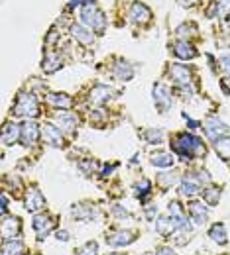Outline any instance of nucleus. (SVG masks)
I'll list each match as a JSON object with an SVG mask.
<instances>
[{"label": "nucleus", "instance_id": "obj_1", "mask_svg": "<svg viewBox=\"0 0 230 255\" xmlns=\"http://www.w3.org/2000/svg\"><path fill=\"white\" fill-rule=\"evenodd\" d=\"M171 147H173V151H175L183 161H189V159H193V157L205 155V145H203V141H201L199 137H195V135H191V133H179V135L171 141Z\"/></svg>", "mask_w": 230, "mask_h": 255}, {"label": "nucleus", "instance_id": "obj_2", "mask_svg": "<svg viewBox=\"0 0 230 255\" xmlns=\"http://www.w3.org/2000/svg\"><path fill=\"white\" fill-rule=\"evenodd\" d=\"M12 114L18 116V118H35L39 116V104H37V98L32 93H22L18 95V100L12 108Z\"/></svg>", "mask_w": 230, "mask_h": 255}, {"label": "nucleus", "instance_id": "obj_3", "mask_svg": "<svg viewBox=\"0 0 230 255\" xmlns=\"http://www.w3.org/2000/svg\"><path fill=\"white\" fill-rule=\"evenodd\" d=\"M79 18H81L83 26H87V28L93 30V32H102L104 26H106V18H104V14L100 12L93 2H91V4H85V6L81 8Z\"/></svg>", "mask_w": 230, "mask_h": 255}, {"label": "nucleus", "instance_id": "obj_4", "mask_svg": "<svg viewBox=\"0 0 230 255\" xmlns=\"http://www.w3.org/2000/svg\"><path fill=\"white\" fill-rule=\"evenodd\" d=\"M205 133H207V137H209L211 141H217V139H221V137H229L230 128L227 126L223 120H219V116H211V118H207V122H205Z\"/></svg>", "mask_w": 230, "mask_h": 255}, {"label": "nucleus", "instance_id": "obj_5", "mask_svg": "<svg viewBox=\"0 0 230 255\" xmlns=\"http://www.w3.org/2000/svg\"><path fill=\"white\" fill-rule=\"evenodd\" d=\"M171 102H173L171 91L165 85H162V83H156L154 85V104L160 110V114H165L171 108Z\"/></svg>", "mask_w": 230, "mask_h": 255}, {"label": "nucleus", "instance_id": "obj_6", "mask_svg": "<svg viewBox=\"0 0 230 255\" xmlns=\"http://www.w3.org/2000/svg\"><path fill=\"white\" fill-rule=\"evenodd\" d=\"M169 79L175 83V87H189L193 77H191V69L185 65L173 63L169 67Z\"/></svg>", "mask_w": 230, "mask_h": 255}, {"label": "nucleus", "instance_id": "obj_7", "mask_svg": "<svg viewBox=\"0 0 230 255\" xmlns=\"http://www.w3.org/2000/svg\"><path fill=\"white\" fill-rule=\"evenodd\" d=\"M24 204H26V210L28 212H33V214H37L39 210H43L45 208V196L41 194V191L39 189H35V187H32V189H28L26 191V198H24Z\"/></svg>", "mask_w": 230, "mask_h": 255}, {"label": "nucleus", "instance_id": "obj_8", "mask_svg": "<svg viewBox=\"0 0 230 255\" xmlns=\"http://www.w3.org/2000/svg\"><path fill=\"white\" fill-rule=\"evenodd\" d=\"M201 185H203V181H201L199 173H185V177L181 179V194L187 198H193L195 194L201 192Z\"/></svg>", "mask_w": 230, "mask_h": 255}, {"label": "nucleus", "instance_id": "obj_9", "mask_svg": "<svg viewBox=\"0 0 230 255\" xmlns=\"http://www.w3.org/2000/svg\"><path fill=\"white\" fill-rule=\"evenodd\" d=\"M22 220L18 216H2V240H16L20 238Z\"/></svg>", "mask_w": 230, "mask_h": 255}, {"label": "nucleus", "instance_id": "obj_10", "mask_svg": "<svg viewBox=\"0 0 230 255\" xmlns=\"http://www.w3.org/2000/svg\"><path fill=\"white\" fill-rule=\"evenodd\" d=\"M136 240V234L130 230H116V232H108L106 234V244L112 248H122L128 246Z\"/></svg>", "mask_w": 230, "mask_h": 255}, {"label": "nucleus", "instance_id": "obj_11", "mask_svg": "<svg viewBox=\"0 0 230 255\" xmlns=\"http://www.w3.org/2000/svg\"><path fill=\"white\" fill-rule=\"evenodd\" d=\"M41 137L51 147H63V133H61L59 128L53 126V124H43L41 126Z\"/></svg>", "mask_w": 230, "mask_h": 255}, {"label": "nucleus", "instance_id": "obj_12", "mask_svg": "<svg viewBox=\"0 0 230 255\" xmlns=\"http://www.w3.org/2000/svg\"><path fill=\"white\" fill-rule=\"evenodd\" d=\"M32 226H33V230H35V234H37V240H43V238L53 230L55 220H53L51 216H47V214H35Z\"/></svg>", "mask_w": 230, "mask_h": 255}, {"label": "nucleus", "instance_id": "obj_13", "mask_svg": "<svg viewBox=\"0 0 230 255\" xmlns=\"http://www.w3.org/2000/svg\"><path fill=\"white\" fill-rule=\"evenodd\" d=\"M39 135H41V128L37 126L33 120H26L24 124H22V141H24V145H33L37 139H39Z\"/></svg>", "mask_w": 230, "mask_h": 255}, {"label": "nucleus", "instance_id": "obj_14", "mask_svg": "<svg viewBox=\"0 0 230 255\" xmlns=\"http://www.w3.org/2000/svg\"><path fill=\"white\" fill-rule=\"evenodd\" d=\"M18 139H22V126L14 122H6L2 128V143L4 145H14Z\"/></svg>", "mask_w": 230, "mask_h": 255}, {"label": "nucleus", "instance_id": "obj_15", "mask_svg": "<svg viewBox=\"0 0 230 255\" xmlns=\"http://www.w3.org/2000/svg\"><path fill=\"white\" fill-rule=\"evenodd\" d=\"M187 212H189V218L195 224H207V220H209V210L199 200H193L187 204Z\"/></svg>", "mask_w": 230, "mask_h": 255}, {"label": "nucleus", "instance_id": "obj_16", "mask_svg": "<svg viewBox=\"0 0 230 255\" xmlns=\"http://www.w3.org/2000/svg\"><path fill=\"white\" fill-rule=\"evenodd\" d=\"M130 20L134 24H148L150 20H152V12H150V8L148 6H144V4H140V2H134L130 8Z\"/></svg>", "mask_w": 230, "mask_h": 255}, {"label": "nucleus", "instance_id": "obj_17", "mask_svg": "<svg viewBox=\"0 0 230 255\" xmlns=\"http://www.w3.org/2000/svg\"><path fill=\"white\" fill-rule=\"evenodd\" d=\"M53 120H55L57 128H61V129H65V131H73V129L77 128V124H79V118H77L73 112H67V110L57 112V114L53 116Z\"/></svg>", "mask_w": 230, "mask_h": 255}, {"label": "nucleus", "instance_id": "obj_18", "mask_svg": "<svg viewBox=\"0 0 230 255\" xmlns=\"http://www.w3.org/2000/svg\"><path fill=\"white\" fill-rule=\"evenodd\" d=\"M114 96V91L110 89V87H106V85H95L93 89H91V93H89V102H93V104H102V102H106L108 98H112Z\"/></svg>", "mask_w": 230, "mask_h": 255}, {"label": "nucleus", "instance_id": "obj_19", "mask_svg": "<svg viewBox=\"0 0 230 255\" xmlns=\"http://www.w3.org/2000/svg\"><path fill=\"white\" fill-rule=\"evenodd\" d=\"M173 53H175V57H179V59H195V57H197L195 47H193L187 39L175 41V43H173Z\"/></svg>", "mask_w": 230, "mask_h": 255}, {"label": "nucleus", "instance_id": "obj_20", "mask_svg": "<svg viewBox=\"0 0 230 255\" xmlns=\"http://www.w3.org/2000/svg\"><path fill=\"white\" fill-rule=\"evenodd\" d=\"M71 33H73V37H75L79 43H83V45H91V43L95 41L93 30H89V28L83 26V24H73V26H71Z\"/></svg>", "mask_w": 230, "mask_h": 255}, {"label": "nucleus", "instance_id": "obj_21", "mask_svg": "<svg viewBox=\"0 0 230 255\" xmlns=\"http://www.w3.org/2000/svg\"><path fill=\"white\" fill-rule=\"evenodd\" d=\"M175 230H177V224H175V220H173L171 216H160V218L156 220V232H158L160 236H164V238L171 236Z\"/></svg>", "mask_w": 230, "mask_h": 255}, {"label": "nucleus", "instance_id": "obj_22", "mask_svg": "<svg viewBox=\"0 0 230 255\" xmlns=\"http://www.w3.org/2000/svg\"><path fill=\"white\" fill-rule=\"evenodd\" d=\"M229 0H213L205 14H207V18H223L229 12Z\"/></svg>", "mask_w": 230, "mask_h": 255}, {"label": "nucleus", "instance_id": "obj_23", "mask_svg": "<svg viewBox=\"0 0 230 255\" xmlns=\"http://www.w3.org/2000/svg\"><path fill=\"white\" fill-rule=\"evenodd\" d=\"M95 214H97L95 206H85V204H75L73 206V216L81 222H91L95 218Z\"/></svg>", "mask_w": 230, "mask_h": 255}, {"label": "nucleus", "instance_id": "obj_24", "mask_svg": "<svg viewBox=\"0 0 230 255\" xmlns=\"http://www.w3.org/2000/svg\"><path fill=\"white\" fill-rule=\"evenodd\" d=\"M209 238L213 240V242H217L219 246H225L227 242H229V236H227V228H225V224H213L211 226V230H209Z\"/></svg>", "mask_w": 230, "mask_h": 255}, {"label": "nucleus", "instance_id": "obj_25", "mask_svg": "<svg viewBox=\"0 0 230 255\" xmlns=\"http://www.w3.org/2000/svg\"><path fill=\"white\" fill-rule=\"evenodd\" d=\"M61 65H63V59H61L59 53H47V55L43 57V61H41V69H43L45 73H55Z\"/></svg>", "mask_w": 230, "mask_h": 255}, {"label": "nucleus", "instance_id": "obj_26", "mask_svg": "<svg viewBox=\"0 0 230 255\" xmlns=\"http://www.w3.org/2000/svg\"><path fill=\"white\" fill-rule=\"evenodd\" d=\"M22 252H24V242L20 238L2 242V255H20Z\"/></svg>", "mask_w": 230, "mask_h": 255}, {"label": "nucleus", "instance_id": "obj_27", "mask_svg": "<svg viewBox=\"0 0 230 255\" xmlns=\"http://www.w3.org/2000/svg\"><path fill=\"white\" fill-rule=\"evenodd\" d=\"M47 102L55 108H71L73 98L65 93H51V95H47Z\"/></svg>", "mask_w": 230, "mask_h": 255}, {"label": "nucleus", "instance_id": "obj_28", "mask_svg": "<svg viewBox=\"0 0 230 255\" xmlns=\"http://www.w3.org/2000/svg\"><path fill=\"white\" fill-rule=\"evenodd\" d=\"M213 147L221 159L230 161V137H221V139L213 141Z\"/></svg>", "mask_w": 230, "mask_h": 255}, {"label": "nucleus", "instance_id": "obj_29", "mask_svg": "<svg viewBox=\"0 0 230 255\" xmlns=\"http://www.w3.org/2000/svg\"><path fill=\"white\" fill-rule=\"evenodd\" d=\"M114 75H116L118 81H130L134 77V67L126 61H118L114 65Z\"/></svg>", "mask_w": 230, "mask_h": 255}, {"label": "nucleus", "instance_id": "obj_30", "mask_svg": "<svg viewBox=\"0 0 230 255\" xmlns=\"http://www.w3.org/2000/svg\"><path fill=\"white\" fill-rule=\"evenodd\" d=\"M201 196H203V202H205V204L215 206V204H219V200H221V189H219V187H207L205 191L201 192Z\"/></svg>", "mask_w": 230, "mask_h": 255}, {"label": "nucleus", "instance_id": "obj_31", "mask_svg": "<svg viewBox=\"0 0 230 255\" xmlns=\"http://www.w3.org/2000/svg\"><path fill=\"white\" fill-rule=\"evenodd\" d=\"M142 137H144L148 143H156V145H158V143L164 141L165 133L162 128H148V129L142 133Z\"/></svg>", "mask_w": 230, "mask_h": 255}, {"label": "nucleus", "instance_id": "obj_32", "mask_svg": "<svg viewBox=\"0 0 230 255\" xmlns=\"http://www.w3.org/2000/svg\"><path fill=\"white\" fill-rule=\"evenodd\" d=\"M150 163H152L154 167L167 169V167H171V165H173V155H171V153H164V151H160V153H154V155H152Z\"/></svg>", "mask_w": 230, "mask_h": 255}, {"label": "nucleus", "instance_id": "obj_33", "mask_svg": "<svg viewBox=\"0 0 230 255\" xmlns=\"http://www.w3.org/2000/svg\"><path fill=\"white\" fill-rule=\"evenodd\" d=\"M177 181H179V175H177L175 171H171V173H160V175H158V183H160L164 189L173 187Z\"/></svg>", "mask_w": 230, "mask_h": 255}, {"label": "nucleus", "instance_id": "obj_34", "mask_svg": "<svg viewBox=\"0 0 230 255\" xmlns=\"http://www.w3.org/2000/svg\"><path fill=\"white\" fill-rule=\"evenodd\" d=\"M177 35H179L181 39L193 37V35H197V26H195V24H183V26L177 28Z\"/></svg>", "mask_w": 230, "mask_h": 255}, {"label": "nucleus", "instance_id": "obj_35", "mask_svg": "<svg viewBox=\"0 0 230 255\" xmlns=\"http://www.w3.org/2000/svg\"><path fill=\"white\" fill-rule=\"evenodd\" d=\"M77 255H99V244L97 242H87L81 250L75 252Z\"/></svg>", "mask_w": 230, "mask_h": 255}, {"label": "nucleus", "instance_id": "obj_36", "mask_svg": "<svg viewBox=\"0 0 230 255\" xmlns=\"http://www.w3.org/2000/svg\"><path fill=\"white\" fill-rule=\"evenodd\" d=\"M79 169L85 173V175H93L95 171H97V163L93 159H89V161H81L79 163Z\"/></svg>", "mask_w": 230, "mask_h": 255}, {"label": "nucleus", "instance_id": "obj_37", "mask_svg": "<svg viewBox=\"0 0 230 255\" xmlns=\"http://www.w3.org/2000/svg\"><path fill=\"white\" fill-rule=\"evenodd\" d=\"M112 212H114V216H116V218H120V220H124V218H130V212H128L126 208L118 206V204L112 208Z\"/></svg>", "mask_w": 230, "mask_h": 255}, {"label": "nucleus", "instance_id": "obj_38", "mask_svg": "<svg viewBox=\"0 0 230 255\" xmlns=\"http://www.w3.org/2000/svg\"><path fill=\"white\" fill-rule=\"evenodd\" d=\"M219 63H221V69L227 71L230 75V55H221V57H219Z\"/></svg>", "mask_w": 230, "mask_h": 255}, {"label": "nucleus", "instance_id": "obj_39", "mask_svg": "<svg viewBox=\"0 0 230 255\" xmlns=\"http://www.w3.org/2000/svg\"><path fill=\"white\" fill-rule=\"evenodd\" d=\"M221 89H223L225 95H230V75H227V77L221 79Z\"/></svg>", "mask_w": 230, "mask_h": 255}, {"label": "nucleus", "instance_id": "obj_40", "mask_svg": "<svg viewBox=\"0 0 230 255\" xmlns=\"http://www.w3.org/2000/svg\"><path fill=\"white\" fill-rule=\"evenodd\" d=\"M55 238H57V242H69L71 240V234L67 230H59V232H55Z\"/></svg>", "mask_w": 230, "mask_h": 255}, {"label": "nucleus", "instance_id": "obj_41", "mask_svg": "<svg viewBox=\"0 0 230 255\" xmlns=\"http://www.w3.org/2000/svg\"><path fill=\"white\" fill-rule=\"evenodd\" d=\"M156 255H175V254H173V250H171V248H167V246H164V248H158V252H156Z\"/></svg>", "mask_w": 230, "mask_h": 255}, {"label": "nucleus", "instance_id": "obj_42", "mask_svg": "<svg viewBox=\"0 0 230 255\" xmlns=\"http://www.w3.org/2000/svg\"><path fill=\"white\" fill-rule=\"evenodd\" d=\"M146 214H148V218L152 220V218L158 214V208H156V206H146Z\"/></svg>", "mask_w": 230, "mask_h": 255}, {"label": "nucleus", "instance_id": "obj_43", "mask_svg": "<svg viewBox=\"0 0 230 255\" xmlns=\"http://www.w3.org/2000/svg\"><path fill=\"white\" fill-rule=\"evenodd\" d=\"M177 2H179L181 6H193V4L197 2V0H177Z\"/></svg>", "mask_w": 230, "mask_h": 255}, {"label": "nucleus", "instance_id": "obj_44", "mask_svg": "<svg viewBox=\"0 0 230 255\" xmlns=\"http://www.w3.org/2000/svg\"><path fill=\"white\" fill-rule=\"evenodd\" d=\"M227 32H229V37H230V22H229V26H227Z\"/></svg>", "mask_w": 230, "mask_h": 255}]
</instances>
